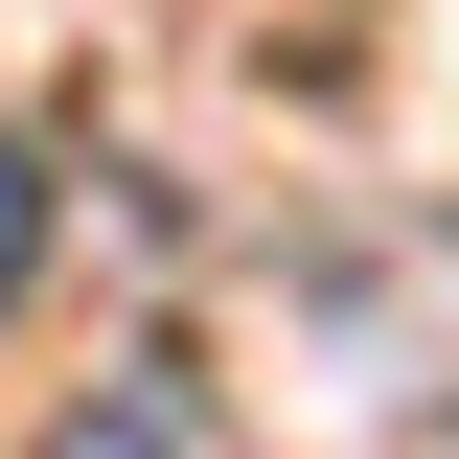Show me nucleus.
Wrapping results in <instances>:
<instances>
[{"mask_svg": "<svg viewBox=\"0 0 459 459\" xmlns=\"http://www.w3.org/2000/svg\"><path fill=\"white\" fill-rule=\"evenodd\" d=\"M23 253H47V184H23V138H0V299H23Z\"/></svg>", "mask_w": 459, "mask_h": 459, "instance_id": "f03ea898", "label": "nucleus"}, {"mask_svg": "<svg viewBox=\"0 0 459 459\" xmlns=\"http://www.w3.org/2000/svg\"><path fill=\"white\" fill-rule=\"evenodd\" d=\"M47 459H253V437H230L207 368H115V391H69V413H47Z\"/></svg>", "mask_w": 459, "mask_h": 459, "instance_id": "f257e3e1", "label": "nucleus"}]
</instances>
